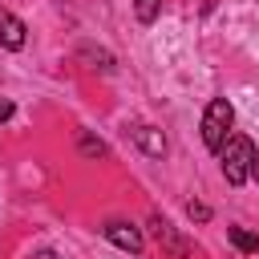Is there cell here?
<instances>
[{
  "mask_svg": "<svg viewBox=\"0 0 259 259\" xmlns=\"http://www.w3.org/2000/svg\"><path fill=\"white\" fill-rule=\"evenodd\" d=\"M251 174H255V178H259V154H255V162H251Z\"/></svg>",
  "mask_w": 259,
  "mask_h": 259,
  "instance_id": "cell-12",
  "label": "cell"
},
{
  "mask_svg": "<svg viewBox=\"0 0 259 259\" xmlns=\"http://www.w3.org/2000/svg\"><path fill=\"white\" fill-rule=\"evenodd\" d=\"M186 214H190L194 223H206V219H210V206H206V202H190V206H186Z\"/></svg>",
  "mask_w": 259,
  "mask_h": 259,
  "instance_id": "cell-10",
  "label": "cell"
},
{
  "mask_svg": "<svg viewBox=\"0 0 259 259\" xmlns=\"http://www.w3.org/2000/svg\"><path fill=\"white\" fill-rule=\"evenodd\" d=\"M255 142L251 138H243V134H231L227 142H223V150H219V162H223V178L231 182V186H243L247 178H251V162H255Z\"/></svg>",
  "mask_w": 259,
  "mask_h": 259,
  "instance_id": "cell-1",
  "label": "cell"
},
{
  "mask_svg": "<svg viewBox=\"0 0 259 259\" xmlns=\"http://www.w3.org/2000/svg\"><path fill=\"white\" fill-rule=\"evenodd\" d=\"M24 32H28V28H24V20H20V16H12L8 8H0V45H4V49H12V53H16V49H24V40H28Z\"/></svg>",
  "mask_w": 259,
  "mask_h": 259,
  "instance_id": "cell-5",
  "label": "cell"
},
{
  "mask_svg": "<svg viewBox=\"0 0 259 259\" xmlns=\"http://www.w3.org/2000/svg\"><path fill=\"white\" fill-rule=\"evenodd\" d=\"M12 117V101H0V121H8Z\"/></svg>",
  "mask_w": 259,
  "mask_h": 259,
  "instance_id": "cell-11",
  "label": "cell"
},
{
  "mask_svg": "<svg viewBox=\"0 0 259 259\" xmlns=\"http://www.w3.org/2000/svg\"><path fill=\"white\" fill-rule=\"evenodd\" d=\"M227 239L243 251V255H259V235L247 231V227H227Z\"/></svg>",
  "mask_w": 259,
  "mask_h": 259,
  "instance_id": "cell-7",
  "label": "cell"
},
{
  "mask_svg": "<svg viewBox=\"0 0 259 259\" xmlns=\"http://www.w3.org/2000/svg\"><path fill=\"white\" fill-rule=\"evenodd\" d=\"M130 138H134L138 150H146L150 158H162V154H166V138H162V130H154V125H134Z\"/></svg>",
  "mask_w": 259,
  "mask_h": 259,
  "instance_id": "cell-6",
  "label": "cell"
},
{
  "mask_svg": "<svg viewBox=\"0 0 259 259\" xmlns=\"http://www.w3.org/2000/svg\"><path fill=\"white\" fill-rule=\"evenodd\" d=\"M231 125H235V105L227 97H214L206 105V113H202V142H206V150L219 154L223 142L231 138Z\"/></svg>",
  "mask_w": 259,
  "mask_h": 259,
  "instance_id": "cell-2",
  "label": "cell"
},
{
  "mask_svg": "<svg viewBox=\"0 0 259 259\" xmlns=\"http://www.w3.org/2000/svg\"><path fill=\"white\" fill-rule=\"evenodd\" d=\"M134 12H138L142 24H154L158 12H162V0H134Z\"/></svg>",
  "mask_w": 259,
  "mask_h": 259,
  "instance_id": "cell-8",
  "label": "cell"
},
{
  "mask_svg": "<svg viewBox=\"0 0 259 259\" xmlns=\"http://www.w3.org/2000/svg\"><path fill=\"white\" fill-rule=\"evenodd\" d=\"M150 231H154V239H158L174 259H186V255H190V243H186V239H178V235H174V227H170L162 214H154V219H150Z\"/></svg>",
  "mask_w": 259,
  "mask_h": 259,
  "instance_id": "cell-4",
  "label": "cell"
},
{
  "mask_svg": "<svg viewBox=\"0 0 259 259\" xmlns=\"http://www.w3.org/2000/svg\"><path fill=\"white\" fill-rule=\"evenodd\" d=\"M101 231H105V239H109L113 247H121V251H130V255H142V247H146V239H142V231H138L134 223L113 219V223H105Z\"/></svg>",
  "mask_w": 259,
  "mask_h": 259,
  "instance_id": "cell-3",
  "label": "cell"
},
{
  "mask_svg": "<svg viewBox=\"0 0 259 259\" xmlns=\"http://www.w3.org/2000/svg\"><path fill=\"white\" fill-rule=\"evenodd\" d=\"M77 146H81V154H85V158H105V142H101V138H93V134H81V138H77Z\"/></svg>",
  "mask_w": 259,
  "mask_h": 259,
  "instance_id": "cell-9",
  "label": "cell"
}]
</instances>
